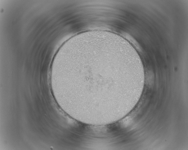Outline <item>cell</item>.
Segmentation results:
<instances>
[{"label": "cell", "instance_id": "1", "mask_svg": "<svg viewBox=\"0 0 188 150\" xmlns=\"http://www.w3.org/2000/svg\"><path fill=\"white\" fill-rule=\"evenodd\" d=\"M65 77L85 87L91 94L113 97L129 77L123 50L112 45L91 43L79 46L68 55Z\"/></svg>", "mask_w": 188, "mask_h": 150}]
</instances>
